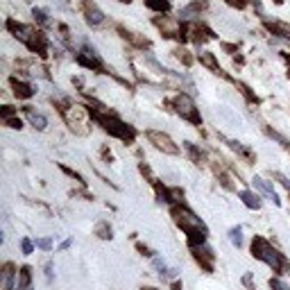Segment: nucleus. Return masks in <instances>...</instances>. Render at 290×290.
<instances>
[{"label":"nucleus","instance_id":"obj_22","mask_svg":"<svg viewBox=\"0 0 290 290\" xmlns=\"http://www.w3.org/2000/svg\"><path fill=\"white\" fill-rule=\"evenodd\" d=\"M145 5L154 11H168L170 9V2L168 0H145Z\"/></svg>","mask_w":290,"mask_h":290},{"label":"nucleus","instance_id":"obj_26","mask_svg":"<svg viewBox=\"0 0 290 290\" xmlns=\"http://www.w3.org/2000/svg\"><path fill=\"white\" fill-rule=\"evenodd\" d=\"M32 14H34V18H37L39 25H43V27H48V25H50V18H48V14H46L43 9H34Z\"/></svg>","mask_w":290,"mask_h":290},{"label":"nucleus","instance_id":"obj_32","mask_svg":"<svg viewBox=\"0 0 290 290\" xmlns=\"http://www.w3.org/2000/svg\"><path fill=\"white\" fill-rule=\"evenodd\" d=\"M141 290H159V288H156V286H143Z\"/></svg>","mask_w":290,"mask_h":290},{"label":"nucleus","instance_id":"obj_18","mask_svg":"<svg viewBox=\"0 0 290 290\" xmlns=\"http://www.w3.org/2000/svg\"><path fill=\"white\" fill-rule=\"evenodd\" d=\"M18 245H21V254H23V256H32L34 249H37V241H32L30 236H23Z\"/></svg>","mask_w":290,"mask_h":290},{"label":"nucleus","instance_id":"obj_13","mask_svg":"<svg viewBox=\"0 0 290 290\" xmlns=\"http://www.w3.org/2000/svg\"><path fill=\"white\" fill-rule=\"evenodd\" d=\"M18 286H27V288H30V286H34V272H32V265H21V268H18V281H16Z\"/></svg>","mask_w":290,"mask_h":290},{"label":"nucleus","instance_id":"obj_30","mask_svg":"<svg viewBox=\"0 0 290 290\" xmlns=\"http://www.w3.org/2000/svg\"><path fill=\"white\" fill-rule=\"evenodd\" d=\"M168 288H170V290H184V281L182 279H175L172 284H168Z\"/></svg>","mask_w":290,"mask_h":290},{"label":"nucleus","instance_id":"obj_23","mask_svg":"<svg viewBox=\"0 0 290 290\" xmlns=\"http://www.w3.org/2000/svg\"><path fill=\"white\" fill-rule=\"evenodd\" d=\"M184 147H186L188 154L193 156V161H202V150H199L195 143H184Z\"/></svg>","mask_w":290,"mask_h":290},{"label":"nucleus","instance_id":"obj_10","mask_svg":"<svg viewBox=\"0 0 290 290\" xmlns=\"http://www.w3.org/2000/svg\"><path fill=\"white\" fill-rule=\"evenodd\" d=\"M11 89H14V96H16L18 100H30V97H34V93H37L34 84L23 82V80H18V77H11Z\"/></svg>","mask_w":290,"mask_h":290},{"label":"nucleus","instance_id":"obj_20","mask_svg":"<svg viewBox=\"0 0 290 290\" xmlns=\"http://www.w3.org/2000/svg\"><path fill=\"white\" fill-rule=\"evenodd\" d=\"M43 277H46V284L52 286L54 279H57V272H54V261H46L43 265Z\"/></svg>","mask_w":290,"mask_h":290},{"label":"nucleus","instance_id":"obj_4","mask_svg":"<svg viewBox=\"0 0 290 290\" xmlns=\"http://www.w3.org/2000/svg\"><path fill=\"white\" fill-rule=\"evenodd\" d=\"M172 109L177 116H182L184 120H188L191 125H202V116H199V109L195 104V100L188 93H177L175 100H172Z\"/></svg>","mask_w":290,"mask_h":290},{"label":"nucleus","instance_id":"obj_24","mask_svg":"<svg viewBox=\"0 0 290 290\" xmlns=\"http://www.w3.org/2000/svg\"><path fill=\"white\" fill-rule=\"evenodd\" d=\"M136 249L141 252V256H145V258H154L156 256V252L150 247V245H145V242H136Z\"/></svg>","mask_w":290,"mask_h":290},{"label":"nucleus","instance_id":"obj_17","mask_svg":"<svg viewBox=\"0 0 290 290\" xmlns=\"http://www.w3.org/2000/svg\"><path fill=\"white\" fill-rule=\"evenodd\" d=\"M199 61H202V64H204L206 68H211V70H213V73L222 75V68L218 66V61L213 59V54H211V52H202V54H199Z\"/></svg>","mask_w":290,"mask_h":290},{"label":"nucleus","instance_id":"obj_15","mask_svg":"<svg viewBox=\"0 0 290 290\" xmlns=\"http://www.w3.org/2000/svg\"><path fill=\"white\" fill-rule=\"evenodd\" d=\"M150 268H152V270H154V274H156V277H161V274H163V272H166V270H168V268H170V265H168V263H166V258H163V256H161V254H156V256H154V258H150Z\"/></svg>","mask_w":290,"mask_h":290},{"label":"nucleus","instance_id":"obj_28","mask_svg":"<svg viewBox=\"0 0 290 290\" xmlns=\"http://www.w3.org/2000/svg\"><path fill=\"white\" fill-rule=\"evenodd\" d=\"M5 125H7V127H11V129H21L23 127V120L18 118V116H14V118H7Z\"/></svg>","mask_w":290,"mask_h":290},{"label":"nucleus","instance_id":"obj_21","mask_svg":"<svg viewBox=\"0 0 290 290\" xmlns=\"http://www.w3.org/2000/svg\"><path fill=\"white\" fill-rule=\"evenodd\" d=\"M37 249H41V252H46V254H50L54 249V241L50 236H41V238H37Z\"/></svg>","mask_w":290,"mask_h":290},{"label":"nucleus","instance_id":"obj_9","mask_svg":"<svg viewBox=\"0 0 290 290\" xmlns=\"http://www.w3.org/2000/svg\"><path fill=\"white\" fill-rule=\"evenodd\" d=\"M23 113H25L27 123L32 125L34 129H39V132H46L48 129V116L41 111H37L34 107H23Z\"/></svg>","mask_w":290,"mask_h":290},{"label":"nucleus","instance_id":"obj_27","mask_svg":"<svg viewBox=\"0 0 290 290\" xmlns=\"http://www.w3.org/2000/svg\"><path fill=\"white\" fill-rule=\"evenodd\" d=\"M0 113H2V120H7V118H14V116H18V111L14 107H9V104H5V107L0 109Z\"/></svg>","mask_w":290,"mask_h":290},{"label":"nucleus","instance_id":"obj_6","mask_svg":"<svg viewBox=\"0 0 290 290\" xmlns=\"http://www.w3.org/2000/svg\"><path fill=\"white\" fill-rule=\"evenodd\" d=\"M145 139L150 141L159 152H163V154H172V156L179 154V145L166 132H161V129H145Z\"/></svg>","mask_w":290,"mask_h":290},{"label":"nucleus","instance_id":"obj_33","mask_svg":"<svg viewBox=\"0 0 290 290\" xmlns=\"http://www.w3.org/2000/svg\"><path fill=\"white\" fill-rule=\"evenodd\" d=\"M249 290H256V288H249Z\"/></svg>","mask_w":290,"mask_h":290},{"label":"nucleus","instance_id":"obj_31","mask_svg":"<svg viewBox=\"0 0 290 290\" xmlns=\"http://www.w3.org/2000/svg\"><path fill=\"white\" fill-rule=\"evenodd\" d=\"M231 7H238V9H242V7L247 5V0H227Z\"/></svg>","mask_w":290,"mask_h":290},{"label":"nucleus","instance_id":"obj_29","mask_svg":"<svg viewBox=\"0 0 290 290\" xmlns=\"http://www.w3.org/2000/svg\"><path fill=\"white\" fill-rule=\"evenodd\" d=\"M70 247H73V236L66 238V241H61V242H59V247H57V249H59V252H66V249H70Z\"/></svg>","mask_w":290,"mask_h":290},{"label":"nucleus","instance_id":"obj_34","mask_svg":"<svg viewBox=\"0 0 290 290\" xmlns=\"http://www.w3.org/2000/svg\"><path fill=\"white\" fill-rule=\"evenodd\" d=\"M288 75H290V70H288Z\"/></svg>","mask_w":290,"mask_h":290},{"label":"nucleus","instance_id":"obj_11","mask_svg":"<svg viewBox=\"0 0 290 290\" xmlns=\"http://www.w3.org/2000/svg\"><path fill=\"white\" fill-rule=\"evenodd\" d=\"M84 11H86V23H89V25L97 27V25H102V23H104V14L97 9L93 2H86V5H84Z\"/></svg>","mask_w":290,"mask_h":290},{"label":"nucleus","instance_id":"obj_2","mask_svg":"<svg viewBox=\"0 0 290 290\" xmlns=\"http://www.w3.org/2000/svg\"><path fill=\"white\" fill-rule=\"evenodd\" d=\"M249 252L256 261H261L263 265H268L272 270V274H279V277H290V258L281 252L277 245L268 241L263 236H254L249 242Z\"/></svg>","mask_w":290,"mask_h":290},{"label":"nucleus","instance_id":"obj_8","mask_svg":"<svg viewBox=\"0 0 290 290\" xmlns=\"http://www.w3.org/2000/svg\"><path fill=\"white\" fill-rule=\"evenodd\" d=\"M0 279H2V290H14L18 281V268L14 261H5L0 270Z\"/></svg>","mask_w":290,"mask_h":290},{"label":"nucleus","instance_id":"obj_12","mask_svg":"<svg viewBox=\"0 0 290 290\" xmlns=\"http://www.w3.org/2000/svg\"><path fill=\"white\" fill-rule=\"evenodd\" d=\"M238 197L242 199V204L247 206V209H252V211H258L261 206H263V202H261V195L252 193V191H241V193H238Z\"/></svg>","mask_w":290,"mask_h":290},{"label":"nucleus","instance_id":"obj_5","mask_svg":"<svg viewBox=\"0 0 290 290\" xmlns=\"http://www.w3.org/2000/svg\"><path fill=\"white\" fill-rule=\"evenodd\" d=\"M188 249H191V256L195 258V263H197L199 268L204 270L206 274H213V270H215V249L209 245V241L199 242V245H188Z\"/></svg>","mask_w":290,"mask_h":290},{"label":"nucleus","instance_id":"obj_14","mask_svg":"<svg viewBox=\"0 0 290 290\" xmlns=\"http://www.w3.org/2000/svg\"><path fill=\"white\" fill-rule=\"evenodd\" d=\"M227 236H229V242L234 245V247H236V249H242V245H245V236H242V225L231 227Z\"/></svg>","mask_w":290,"mask_h":290},{"label":"nucleus","instance_id":"obj_25","mask_svg":"<svg viewBox=\"0 0 290 290\" xmlns=\"http://www.w3.org/2000/svg\"><path fill=\"white\" fill-rule=\"evenodd\" d=\"M241 284L245 286V290H249V288H256V279H254V272H245L241 277Z\"/></svg>","mask_w":290,"mask_h":290},{"label":"nucleus","instance_id":"obj_16","mask_svg":"<svg viewBox=\"0 0 290 290\" xmlns=\"http://www.w3.org/2000/svg\"><path fill=\"white\" fill-rule=\"evenodd\" d=\"M96 236L97 238H102V241H111L113 238V229H111V225L109 222H97V227H96Z\"/></svg>","mask_w":290,"mask_h":290},{"label":"nucleus","instance_id":"obj_3","mask_svg":"<svg viewBox=\"0 0 290 290\" xmlns=\"http://www.w3.org/2000/svg\"><path fill=\"white\" fill-rule=\"evenodd\" d=\"M91 113V118L96 120L97 125H102L104 132H109L111 136H116V139L125 141V143H132V141L136 139V129L132 127V125H127L125 120H120L116 113H109L107 111H89Z\"/></svg>","mask_w":290,"mask_h":290},{"label":"nucleus","instance_id":"obj_7","mask_svg":"<svg viewBox=\"0 0 290 290\" xmlns=\"http://www.w3.org/2000/svg\"><path fill=\"white\" fill-rule=\"evenodd\" d=\"M252 184H254V188L258 191V195H263L265 199H270L274 206H281V197H279V193L272 188V184L268 182V179H263V177H252Z\"/></svg>","mask_w":290,"mask_h":290},{"label":"nucleus","instance_id":"obj_19","mask_svg":"<svg viewBox=\"0 0 290 290\" xmlns=\"http://www.w3.org/2000/svg\"><path fill=\"white\" fill-rule=\"evenodd\" d=\"M268 286H270V290H290V284L284 279V277H279V274L270 277V279H268Z\"/></svg>","mask_w":290,"mask_h":290},{"label":"nucleus","instance_id":"obj_1","mask_svg":"<svg viewBox=\"0 0 290 290\" xmlns=\"http://www.w3.org/2000/svg\"><path fill=\"white\" fill-rule=\"evenodd\" d=\"M170 215L175 220V225L186 236V245H199V242L209 241V227H206V222L193 209H188L186 204H177V206H170Z\"/></svg>","mask_w":290,"mask_h":290}]
</instances>
